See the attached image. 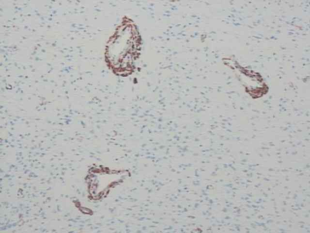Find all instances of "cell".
Here are the masks:
<instances>
[{
	"instance_id": "1",
	"label": "cell",
	"mask_w": 310,
	"mask_h": 233,
	"mask_svg": "<svg viewBox=\"0 0 310 233\" xmlns=\"http://www.w3.org/2000/svg\"><path fill=\"white\" fill-rule=\"evenodd\" d=\"M135 28L130 21L124 19L110 39L106 58L112 68L119 74H125L131 67L135 55Z\"/></svg>"
}]
</instances>
